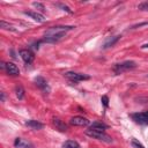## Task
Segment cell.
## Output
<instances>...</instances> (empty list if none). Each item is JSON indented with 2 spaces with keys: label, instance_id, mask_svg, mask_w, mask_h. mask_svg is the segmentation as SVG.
Masks as SVG:
<instances>
[{
  "label": "cell",
  "instance_id": "cell-1",
  "mask_svg": "<svg viewBox=\"0 0 148 148\" xmlns=\"http://www.w3.org/2000/svg\"><path fill=\"white\" fill-rule=\"evenodd\" d=\"M86 134L89 135V136H91V138H94V139H97V140H101V141H103V142H106V143H111V142L113 141L112 138H111L110 135L105 134L104 132L95 131V130H91V128L87 130V131H86Z\"/></svg>",
  "mask_w": 148,
  "mask_h": 148
},
{
  "label": "cell",
  "instance_id": "cell-24",
  "mask_svg": "<svg viewBox=\"0 0 148 148\" xmlns=\"http://www.w3.org/2000/svg\"><path fill=\"white\" fill-rule=\"evenodd\" d=\"M148 24V22H143V23H139V24H136V25H133L132 27V29H135V28H138V27H142V25H147Z\"/></svg>",
  "mask_w": 148,
  "mask_h": 148
},
{
  "label": "cell",
  "instance_id": "cell-3",
  "mask_svg": "<svg viewBox=\"0 0 148 148\" xmlns=\"http://www.w3.org/2000/svg\"><path fill=\"white\" fill-rule=\"evenodd\" d=\"M135 67H136V64L134 61H124L121 64H116L113 67V72L116 74H120L125 71H130V69H133Z\"/></svg>",
  "mask_w": 148,
  "mask_h": 148
},
{
  "label": "cell",
  "instance_id": "cell-8",
  "mask_svg": "<svg viewBox=\"0 0 148 148\" xmlns=\"http://www.w3.org/2000/svg\"><path fill=\"white\" fill-rule=\"evenodd\" d=\"M20 56H21V58L23 59V61H25L27 64L32 62L34 59H35L34 53H32L31 51H29V50H21V51H20Z\"/></svg>",
  "mask_w": 148,
  "mask_h": 148
},
{
  "label": "cell",
  "instance_id": "cell-7",
  "mask_svg": "<svg viewBox=\"0 0 148 148\" xmlns=\"http://www.w3.org/2000/svg\"><path fill=\"white\" fill-rule=\"evenodd\" d=\"M35 83H36V86H37L39 89H42L43 91H45V92H49V91H50L49 84H47L46 80H45L43 76H37V77H35Z\"/></svg>",
  "mask_w": 148,
  "mask_h": 148
},
{
  "label": "cell",
  "instance_id": "cell-16",
  "mask_svg": "<svg viewBox=\"0 0 148 148\" xmlns=\"http://www.w3.org/2000/svg\"><path fill=\"white\" fill-rule=\"evenodd\" d=\"M62 148H81L80 145L74 140H67L62 143Z\"/></svg>",
  "mask_w": 148,
  "mask_h": 148
},
{
  "label": "cell",
  "instance_id": "cell-22",
  "mask_svg": "<svg viewBox=\"0 0 148 148\" xmlns=\"http://www.w3.org/2000/svg\"><path fill=\"white\" fill-rule=\"evenodd\" d=\"M57 6H59L62 10H65V12H67V13H72V10H71V8L68 7V6H66V5H62V3H58Z\"/></svg>",
  "mask_w": 148,
  "mask_h": 148
},
{
  "label": "cell",
  "instance_id": "cell-14",
  "mask_svg": "<svg viewBox=\"0 0 148 148\" xmlns=\"http://www.w3.org/2000/svg\"><path fill=\"white\" fill-rule=\"evenodd\" d=\"M120 37L121 36H113V37H111V38H108L106 39V42L104 43V45H103V49H108V47H111V46H113L119 39H120Z\"/></svg>",
  "mask_w": 148,
  "mask_h": 148
},
{
  "label": "cell",
  "instance_id": "cell-18",
  "mask_svg": "<svg viewBox=\"0 0 148 148\" xmlns=\"http://www.w3.org/2000/svg\"><path fill=\"white\" fill-rule=\"evenodd\" d=\"M15 92H16V96H17L18 99H22V98H23V96H24V90H23V88H22L21 86H17V87L15 88Z\"/></svg>",
  "mask_w": 148,
  "mask_h": 148
},
{
  "label": "cell",
  "instance_id": "cell-9",
  "mask_svg": "<svg viewBox=\"0 0 148 148\" xmlns=\"http://www.w3.org/2000/svg\"><path fill=\"white\" fill-rule=\"evenodd\" d=\"M14 146L16 148H34V146L29 141H27L22 138H16L14 141Z\"/></svg>",
  "mask_w": 148,
  "mask_h": 148
},
{
  "label": "cell",
  "instance_id": "cell-4",
  "mask_svg": "<svg viewBox=\"0 0 148 148\" xmlns=\"http://www.w3.org/2000/svg\"><path fill=\"white\" fill-rule=\"evenodd\" d=\"M65 76L71 80V81H74V82H77V81H82V80H88L89 76L86 75V74H80V73H75V72H66L65 73Z\"/></svg>",
  "mask_w": 148,
  "mask_h": 148
},
{
  "label": "cell",
  "instance_id": "cell-12",
  "mask_svg": "<svg viewBox=\"0 0 148 148\" xmlns=\"http://www.w3.org/2000/svg\"><path fill=\"white\" fill-rule=\"evenodd\" d=\"M25 15H28V16H30L31 18H34L35 21H37V22H44L45 21V17H44V15H42L40 13H38V12H25Z\"/></svg>",
  "mask_w": 148,
  "mask_h": 148
},
{
  "label": "cell",
  "instance_id": "cell-25",
  "mask_svg": "<svg viewBox=\"0 0 148 148\" xmlns=\"http://www.w3.org/2000/svg\"><path fill=\"white\" fill-rule=\"evenodd\" d=\"M3 99H5V94L1 92V101H3Z\"/></svg>",
  "mask_w": 148,
  "mask_h": 148
},
{
  "label": "cell",
  "instance_id": "cell-13",
  "mask_svg": "<svg viewBox=\"0 0 148 148\" xmlns=\"http://www.w3.org/2000/svg\"><path fill=\"white\" fill-rule=\"evenodd\" d=\"M25 125L28 126V127H30V128H32V130H42L43 128V124L42 123H39L38 120H27L25 121Z\"/></svg>",
  "mask_w": 148,
  "mask_h": 148
},
{
  "label": "cell",
  "instance_id": "cell-15",
  "mask_svg": "<svg viewBox=\"0 0 148 148\" xmlns=\"http://www.w3.org/2000/svg\"><path fill=\"white\" fill-rule=\"evenodd\" d=\"M90 128H91V130H95V131L104 132V130L106 128V125H105V124H103V123H101V121H95V123H92V124H91Z\"/></svg>",
  "mask_w": 148,
  "mask_h": 148
},
{
  "label": "cell",
  "instance_id": "cell-2",
  "mask_svg": "<svg viewBox=\"0 0 148 148\" xmlns=\"http://www.w3.org/2000/svg\"><path fill=\"white\" fill-rule=\"evenodd\" d=\"M74 29L73 25H57V27H51L45 31V36H52V35H62L68 30Z\"/></svg>",
  "mask_w": 148,
  "mask_h": 148
},
{
  "label": "cell",
  "instance_id": "cell-23",
  "mask_svg": "<svg viewBox=\"0 0 148 148\" xmlns=\"http://www.w3.org/2000/svg\"><path fill=\"white\" fill-rule=\"evenodd\" d=\"M101 101H102V103H103L104 106H108L109 105V98H108V96H102Z\"/></svg>",
  "mask_w": 148,
  "mask_h": 148
},
{
  "label": "cell",
  "instance_id": "cell-5",
  "mask_svg": "<svg viewBox=\"0 0 148 148\" xmlns=\"http://www.w3.org/2000/svg\"><path fill=\"white\" fill-rule=\"evenodd\" d=\"M132 118L139 123V124H142V125H148V111H145V112H138V113H133L132 114Z\"/></svg>",
  "mask_w": 148,
  "mask_h": 148
},
{
  "label": "cell",
  "instance_id": "cell-11",
  "mask_svg": "<svg viewBox=\"0 0 148 148\" xmlns=\"http://www.w3.org/2000/svg\"><path fill=\"white\" fill-rule=\"evenodd\" d=\"M52 124L56 126L57 130H59L60 132H66L67 131V125L59 118H53L52 119Z\"/></svg>",
  "mask_w": 148,
  "mask_h": 148
},
{
  "label": "cell",
  "instance_id": "cell-21",
  "mask_svg": "<svg viewBox=\"0 0 148 148\" xmlns=\"http://www.w3.org/2000/svg\"><path fill=\"white\" fill-rule=\"evenodd\" d=\"M138 8H139L140 10H147V12H148V1L140 3V5L138 6Z\"/></svg>",
  "mask_w": 148,
  "mask_h": 148
},
{
  "label": "cell",
  "instance_id": "cell-6",
  "mask_svg": "<svg viewBox=\"0 0 148 148\" xmlns=\"http://www.w3.org/2000/svg\"><path fill=\"white\" fill-rule=\"evenodd\" d=\"M71 125H74V126H87L89 125V120L84 117H80V116H75L73 118H71L69 120Z\"/></svg>",
  "mask_w": 148,
  "mask_h": 148
},
{
  "label": "cell",
  "instance_id": "cell-20",
  "mask_svg": "<svg viewBox=\"0 0 148 148\" xmlns=\"http://www.w3.org/2000/svg\"><path fill=\"white\" fill-rule=\"evenodd\" d=\"M32 5H34V7H36V8H37V9H39L40 12H44V10H45L44 5H43V3H40V2H34Z\"/></svg>",
  "mask_w": 148,
  "mask_h": 148
},
{
  "label": "cell",
  "instance_id": "cell-19",
  "mask_svg": "<svg viewBox=\"0 0 148 148\" xmlns=\"http://www.w3.org/2000/svg\"><path fill=\"white\" fill-rule=\"evenodd\" d=\"M131 143H132V146H133L134 148H145V147H143V145H142V143H140V142H139L136 139H134V138L132 139Z\"/></svg>",
  "mask_w": 148,
  "mask_h": 148
},
{
  "label": "cell",
  "instance_id": "cell-17",
  "mask_svg": "<svg viewBox=\"0 0 148 148\" xmlns=\"http://www.w3.org/2000/svg\"><path fill=\"white\" fill-rule=\"evenodd\" d=\"M0 25H1V28L2 29H5V30H10V31H16V29L13 27V25H10L9 23H7V22H5V21H1L0 22Z\"/></svg>",
  "mask_w": 148,
  "mask_h": 148
},
{
  "label": "cell",
  "instance_id": "cell-10",
  "mask_svg": "<svg viewBox=\"0 0 148 148\" xmlns=\"http://www.w3.org/2000/svg\"><path fill=\"white\" fill-rule=\"evenodd\" d=\"M6 72L9 74V75H18L20 74V71H18V67L15 65V64H13V62H8V64H6Z\"/></svg>",
  "mask_w": 148,
  "mask_h": 148
}]
</instances>
